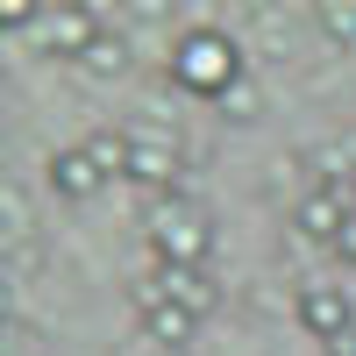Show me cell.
<instances>
[{
  "instance_id": "5",
  "label": "cell",
  "mask_w": 356,
  "mask_h": 356,
  "mask_svg": "<svg viewBox=\"0 0 356 356\" xmlns=\"http://www.w3.org/2000/svg\"><path fill=\"white\" fill-rule=\"evenodd\" d=\"M136 321H143V335H150L164 356H171V349H186V342L200 335V314H186L178 300H164L157 285H136Z\"/></svg>"
},
{
  "instance_id": "9",
  "label": "cell",
  "mask_w": 356,
  "mask_h": 356,
  "mask_svg": "<svg viewBox=\"0 0 356 356\" xmlns=\"http://www.w3.org/2000/svg\"><path fill=\"white\" fill-rule=\"evenodd\" d=\"M143 285H157L164 300H178V307L200 314V321L221 307V285L207 278V271H193V264H150V278H143Z\"/></svg>"
},
{
  "instance_id": "11",
  "label": "cell",
  "mask_w": 356,
  "mask_h": 356,
  "mask_svg": "<svg viewBox=\"0 0 356 356\" xmlns=\"http://www.w3.org/2000/svg\"><path fill=\"white\" fill-rule=\"evenodd\" d=\"M79 72H86V79H129V72H136V36H122V29L107 22L100 43L79 57Z\"/></svg>"
},
{
  "instance_id": "6",
  "label": "cell",
  "mask_w": 356,
  "mask_h": 356,
  "mask_svg": "<svg viewBox=\"0 0 356 356\" xmlns=\"http://www.w3.org/2000/svg\"><path fill=\"white\" fill-rule=\"evenodd\" d=\"M43 178H50V193L65 200V207H86V200H100V186H107V171H100L93 157H86V143H72V150H50Z\"/></svg>"
},
{
  "instance_id": "1",
  "label": "cell",
  "mask_w": 356,
  "mask_h": 356,
  "mask_svg": "<svg viewBox=\"0 0 356 356\" xmlns=\"http://www.w3.org/2000/svg\"><path fill=\"white\" fill-rule=\"evenodd\" d=\"M171 86L178 93H193V100H228L235 86H250V50L235 29L221 22H193V29H178V43H171Z\"/></svg>"
},
{
  "instance_id": "13",
  "label": "cell",
  "mask_w": 356,
  "mask_h": 356,
  "mask_svg": "<svg viewBox=\"0 0 356 356\" xmlns=\"http://www.w3.org/2000/svg\"><path fill=\"white\" fill-rule=\"evenodd\" d=\"M314 29H321V36H335L342 50H356V8H349V0H321V8H314Z\"/></svg>"
},
{
  "instance_id": "12",
  "label": "cell",
  "mask_w": 356,
  "mask_h": 356,
  "mask_svg": "<svg viewBox=\"0 0 356 356\" xmlns=\"http://www.w3.org/2000/svg\"><path fill=\"white\" fill-rule=\"evenodd\" d=\"M129 150H136L129 129H93V136H86V157H93L107 178H129Z\"/></svg>"
},
{
  "instance_id": "7",
  "label": "cell",
  "mask_w": 356,
  "mask_h": 356,
  "mask_svg": "<svg viewBox=\"0 0 356 356\" xmlns=\"http://www.w3.org/2000/svg\"><path fill=\"white\" fill-rule=\"evenodd\" d=\"M292 29H300V15H292V8L257 0V8H243V50L264 57V65H278V57H292Z\"/></svg>"
},
{
  "instance_id": "3",
  "label": "cell",
  "mask_w": 356,
  "mask_h": 356,
  "mask_svg": "<svg viewBox=\"0 0 356 356\" xmlns=\"http://www.w3.org/2000/svg\"><path fill=\"white\" fill-rule=\"evenodd\" d=\"M292 314H300V328L321 342V349H335L349 356V335H356V300L342 285H321V278H300V292H292Z\"/></svg>"
},
{
  "instance_id": "10",
  "label": "cell",
  "mask_w": 356,
  "mask_h": 356,
  "mask_svg": "<svg viewBox=\"0 0 356 356\" xmlns=\"http://www.w3.org/2000/svg\"><path fill=\"white\" fill-rule=\"evenodd\" d=\"M349 214H356V207H349V193H335V186H314L300 207H292V228H300L307 243H328V250H335V235L349 228Z\"/></svg>"
},
{
  "instance_id": "4",
  "label": "cell",
  "mask_w": 356,
  "mask_h": 356,
  "mask_svg": "<svg viewBox=\"0 0 356 356\" xmlns=\"http://www.w3.org/2000/svg\"><path fill=\"white\" fill-rule=\"evenodd\" d=\"M114 15L107 8H86V0H72V8H43V22H36V43H43V57H79L100 43V29H107Z\"/></svg>"
},
{
  "instance_id": "17",
  "label": "cell",
  "mask_w": 356,
  "mask_h": 356,
  "mask_svg": "<svg viewBox=\"0 0 356 356\" xmlns=\"http://www.w3.org/2000/svg\"><path fill=\"white\" fill-rule=\"evenodd\" d=\"M335 257H342V264H356V214H349V228L335 235Z\"/></svg>"
},
{
  "instance_id": "14",
  "label": "cell",
  "mask_w": 356,
  "mask_h": 356,
  "mask_svg": "<svg viewBox=\"0 0 356 356\" xmlns=\"http://www.w3.org/2000/svg\"><path fill=\"white\" fill-rule=\"evenodd\" d=\"M164 22H171L164 0H122V8H114V29H122V36L129 29H164Z\"/></svg>"
},
{
  "instance_id": "15",
  "label": "cell",
  "mask_w": 356,
  "mask_h": 356,
  "mask_svg": "<svg viewBox=\"0 0 356 356\" xmlns=\"http://www.w3.org/2000/svg\"><path fill=\"white\" fill-rule=\"evenodd\" d=\"M36 22H43L36 0H0V29H8V36H15V29H36Z\"/></svg>"
},
{
  "instance_id": "16",
  "label": "cell",
  "mask_w": 356,
  "mask_h": 356,
  "mask_svg": "<svg viewBox=\"0 0 356 356\" xmlns=\"http://www.w3.org/2000/svg\"><path fill=\"white\" fill-rule=\"evenodd\" d=\"M257 107H264V100H257V86H235V93L221 100V122H257Z\"/></svg>"
},
{
  "instance_id": "2",
  "label": "cell",
  "mask_w": 356,
  "mask_h": 356,
  "mask_svg": "<svg viewBox=\"0 0 356 356\" xmlns=\"http://www.w3.org/2000/svg\"><path fill=\"white\" fill-rule=\"evenodd\" d=\"M143 235H150L157 264H193V271H207V257H214V221H207V207L186 200V193H164V200L143 207Z\"/></svg>"
},
{
  "instance_id": "8",
  "label": "cell",
  "mask_w": 356,
  "mask_h": 356,
  "mask_svg": "<svg viewBox=\"0 0 356 356\" xmlns=\"http://www.w3.org/2000/svg\"><path fill=\"white\" fill-rule=\"evenodd\" d=\"M178 171H186V164H178V150H171V143L136 129V150H129V186H143L150 200H164V193H178Z\"/></svg>"
},
{
  "instance_id": "18",
  "label": "cell",
  "mask_w": 356,
  "mask_h": 356,
  "mask_svg": "<svg viewBox=\"0 0 356 356\" xmlns=\"http://www.w3.org/2000/svg\"><path fill=\"white\" fill-rule=\"evenodd\" d=\"M114 356H164V349H157L150 335H136V342H122V349H114Z\"/></svg>"
}]
</instances>
